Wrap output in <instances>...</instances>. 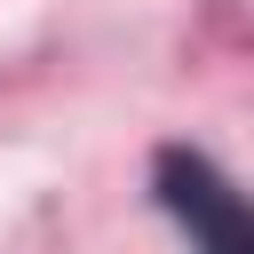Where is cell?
<instances>
[{
    "mask_svg": "<svg viewBox=\"0 0 254 254\" xmlns=\"http://www.w3.org/2000/svg\"><path fill=\"white\" fill-rule=\"evenodd\" d=\"M151 198L159 214L190 238V254H246V198L230 190V175L190 151V143H167L151 159Z\"/></svg>",
    "mask_w": 254,
    "mask_h": 254,
    "instance_id": "1",
    "label": "cell"
}]
</instances>
